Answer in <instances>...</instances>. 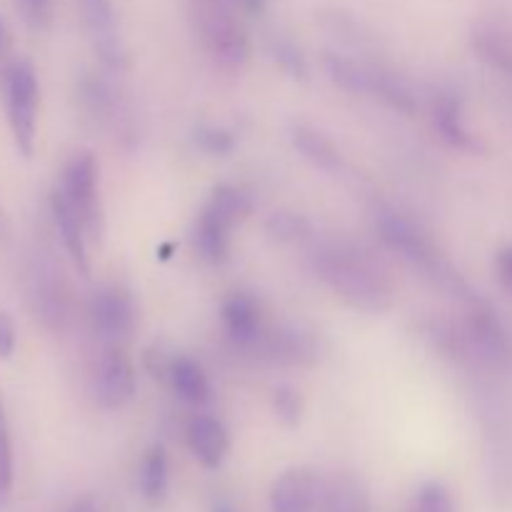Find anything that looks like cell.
<instances>
[{
    "label": "cell",
    "instance_id": "ffe728a7",
    "mask_svg": "<svg viewBox=\"0 0 512 512\" xmlns=\"http://www.w3.org/2000/svg\"><path fill=\"white\" fill-rule=\"evenodd\" d=\"M175 395L188 405H205L210 400V380L205 375L203 365L195 363L193 358L178 355L173 360V368L168 375Z\"/></svg>",
    "mask_w": 512,
    "mask_h": 512
},
{
    "label": "cell",
    "instance_id": "484cf974",
    "mask_svg": "<svg viewBox=\"0 0 512 512\" xmlns=\"http://www.w3.org/2000/svg\"><path fill=\"white\" fill-rule=\"evenodd\" d=\"M270 53H273L275 63L280 65V70H283L288 78L300 80V83L310 78L308 58H305V53L300 50V45H295L290 38H285V35L273 38V43H270Z\"/></svg>",
    "mask_w": 512,
    "mask_h": 512
},
{
    "label": "cell",
    "instance_id": "1f68e13d",
    "mask_svg": "<svg viewBox=\"0 0 512 512\" xmlns=\"http://www.w3.org/2000/svg\"><path fill=\"white\" fill-rule=\"evenodd\" d=\"M495 270H498V278L503 283V288L512 295V245H505L503 250L495 258Z\"/></svg>",
    "mask_w": 512,
    "mask_h": 512
},
{
    "label": "cell",
    "instance_id": "f546056e",
    "mask_svg": "<svg viewBox=\"0 0 512 512\" xmlns=\"http://www.w3.org/2000/svg\"><path fill=\"white\" fill-rule=\"evenodd\" d=\"M18 348V328L13 315L0 310V360H8Z\"/></svg>",
    "mask_w": 512,
    "mask_h": 512
},
{
    "label": "cell",
    "instance_id": "7a4b0ae2",
    "mask_svg": "<svg viewBox=\"0 0 512 512\" xmlns=\"http://www.w3.org/2000/svg\"><path fill=\"white\" fill-rule=\"evenodd\" d=\"M375 228H378L380 240L388 245L393 253H398L410 268H415L418 273H423L425 280L440 288L443 293L453 295V298L463 300L465 305L473 303L478 295L473 293L468 283H465L463 275L453 268L448 258L443 255V250L435 245V240L420 228L415 220H410L408 215L398 213L395 208H385L380 205L375 210Z\"/></svg>",
    "mask_w": 512,
    "mask_h": 512
},
{
    "label": "cell",
    "instance_id": "9c48e42d",
    "mask_svg": "<svg viewBox=\"0 0 512 512\" xmlns=\"http://www.w3.org/2000/svg\"><path fill=\"white\" fill-rule=\"evenodd\" d=\"M250 355L280 365H313L323 355V343L313 330L295 325H268L258 343L248 350Z\"/></svg>",
    "mask_w": 512,
    "mask_h": 512
},
{
    "label": "cell",
    "instance_id": "52a82bcc",
    "mask_svg": "<svg viewBox=\"0 0 512 512\" xmlns=\"http://www.w3.org/2000/svg\"><path fill=\"white\" fill-rule=\"evenodd\" d=\"M28 295L35 315L50 330H63L70 318L68 285L53 258L45 253H35L28 265Z\"/></svg>",
    "mask_w": 512,
    "mask_h": 512
},
{
    "label": "cell",
    "instance_id": "30bf717a",
    "mask_svg": "<svg viewBox=\"0 0 512 512\" xmlns=\"http://www.w3.org/2000/svg\"><path fill=\"white\" fill-rule=\"evenodd\" d=\"M93 393L105 410H120L135 398V370L120 345H105L95 365Z\"/></svg>",
    "mask_w": 512,
    "mask_h": 512
},
{
    "label": "cell",
    "instance_id": "e575fe53",
    "mask_svg": "<svg viewBox=\"0 0 512 512\" xmlns=\"http://www.w3.org/2000/svg\"><path fill=\"white\" fill-rule=\"evenodd\" d=\"M8 53H10V30L8 25L3 23V18H0V63L8 58Z\"/></svg>",
    "mask_w": 512,
    "mask_h": 512
},
{
    "label": "cell",
    "instance_id": "5bb4252c",
    "mask_svg": "<svg viewBox=\"0 0 512 512\" xmlns=\"http://www.w3.org/2000/svg\"><path fill=\"white\" fill-rule=\"evenodd\" d=\"M220 318H223L225 333L233 340L235 348L245 350V353L258 343L260 335L268 328L260 305L245 293H233L230 298H225L223 308H220Z\"/></svg>",
    "mask_w": 512,
    "mask_h": 512
},
{
    "label": "cell",
    "instance_id": "8fae6325",
    "mask_svg": "<svg viewBox=\"0 0 512 512\" xmlns=\"http://www.w3.org/2000/svg\"><path fill=\"white\" fill-rule=\"evenodd\" d=\"M80 10H83L85 28H88L90 43H93L100 63L110 73H120L128 65V48L118 30L113 3L110 0H80Z\"/></svg>",
    "mask_w": 512,
    "mask_h": 512
},
{
    "label": "cell",
    "instance_id": "cb8c5ba5",
    "mask_svg": "<svg viewBox=\"0 0 512 512\" xmlns=\"http://www.w3.org/2000/svg\"><path fill=\"white\" fill-rule=\"evenodd\" d=\"M265 233L278 243H303L313 238V223L293 210H278L265 220Z\"/></svg>",
    "mask_w": 512,
    "mask_h": 512
},
{
    "label": "cell",
    "instance_id": "7c38bea8",
    "mask_svg": "<svg viewBox=\"0 0 512 512\" xmlns=\"http://www.w3.org/2000/svg\"><path fill=\"white\" fill-rule=\"evenodd\" d=\"M323 493V480L310 468H290L270 488V512H313Z\"/></svg>",
    "mask_w": 512,
    "mask_h": 512
},
{
    "label": "cell",
    "instance_id": "e0dca14e",
    "mask_svg": "<svg viewBox=\"0 0 512 512\" xmlns=\"http://www.w3.org/2000/svg\"><path fill=\"white\" fill-rule=\"evenodd\" d=\"M290 140H293L295 150H298L310 165L320 168L323 173H343V153H340L338 145H335L328 135L320 133L318 128H313V125L308 123H293V128H290Z\"/></svg>",
    "mask_w": 512,
    "mask_h": 512
},
{
    "label": "cell",
    "instance_id": "d590c367",
    "mask_svg": "<svg viewBox=\"0 0 512 512\" xmlns=\"http://www.w3.org/2000/svg\"><path fill=\"white\" fill-rule=\"evenodd\" d=\"M10 238V223H8V215H5L3 205H0V243Z\"/></svg>",
    "mask_w": 512,
    "mask_h": 512
},
{
    "label": "cell",
    "instance_id": "603a6c76",
    "mask_svg": "<svg viewBox=\"0 0 512 512\" xmlns=\"http://www.w3.org/2000/svg\"><path fill=\"white\" fill-rule=\"evenodd\" d=\"M203 208H208L210 213L220 215V218L228 220V223L235 228L240 220L250 215V210H253V200H250V195L243 193L238 185L223 183V185H215L208 203H205Z\"/></svg>",
    "mask_w": 512,
    "mask_h": 512
},
{
    "label": "cell",
    "instance_id": "f1b7e54d",
    "mask_svg": "<svg viewBox=\"0 0 512 512\" xmlns=\"http://www.w3.org/2000/svg\"><path fill=\"white\" fill-rule=\"evenodd\" d=\"M410 512H455L453 498L443 483H425L415 495Z\"/></svg>",
    "mask_w": 512,
    "mask_h": 512
},
{
    "label": "cell",
    "instance_id": "83f0119b",
    "mask_svg": "<svg viewBox=\"0 0 512 512\" xmlns=\"http://www.w3.org/2000/svg\"><path fill=\"white\" fill-rule=\"evenodd\" d=\"M193 140L208 155H228L235 148L233 130L220 128V125H200V128H195Z\"/></svg>",
    "mask_w": 512,
    "mask_h": 512
},
{
    "label": "cell",
    "instance_id": "ba28073f",
    "mask_svg": "<svg viewBox=\"0 0 512 512\" xmlns=\"http://www.w3.org/2000/svg\"><path fill=\"white\" fill-rule=\"evenodd\" d=\"M88 318L95 335L105 345H120L133 335L138 313L128 290L120 285H103L93 293L88 305Z\"/></svg>",
    "mask_w": 512,
    "mask_h": 512
},
{
    "label": "cell",
    "instance_id": "3957f363",
    "mask_svg": "<svg viewBox=\"0 0 512 512\" xmlns=\"http://www.w3.org/2000/svg\"><path fill=\"white\" fill-rule=\"evenodd\" d=\"M193 28L210 58L223 68H240L250 55V40L233 0H188Z\"/></svg>",
    "mask_w": 512,
    "mask_h": 512
},
{
    "label": "cell",
    "instance_id": "8992f818",
    "mask_svg": "<svg viewBox=\"0 0 512 512\" xmlns=\"http://www.w3.org/2000/svg\"><path fill=\"white\" fill-rule=\"evenodd\" d=\"M78 98L83 108L88 110L90 118H95L103 128H108L120 143L130 145L138 140L133 110H130L123 93L115 90V85L108 78L93 73L85 75L78 85Z\"/></svg>",
    "mask_w": 512,
    "mask_h": 512
},
{
    "label": "cell",
    "instance_id": "ac0fdd59",
    "mask_svg": "<svg viewBox=\"0 0 512 512\" xmlns=\"http://www.w3.org/2000/svg\"><path fill=\"white\" fill-rule=\"evenodd\" d=\"M323 68L338 88L348 90L353 95H375L380 70L378 65L358 63V60L345 58V55L338 53H325Z\"/></svg>",
    "mask_w": 512,
    "mask_h": 512
},
{
    "label": "cell",
    "instance_id": "d6a6232c",
    "mask_svg": "<svg viewBox=\"0 0 512 512\" xmlns=\"http://www.w3.org/2000/svg\"><path fill=\"white\" fill-rule=\"evenodd\" d=\"M65 512H100L98 503H95V498H90V495H85V498H78L73 505H70Z\"/></svg>",
    "mask_w": 512,
    "mask_h": 512
},
{
    "label": "cell",
    "instance_id": "9a60e30c",
    "mask_svg": "<svg viewBox=\"0 0 512 512\" xmlns=\"http://www.w3.org/2000/svg\"><path fill=\"white\" fill-rule=\"evenodd\" d=\"M185 438H188L190 453L195 455L200 465L215 470L225 463L230 450V435L228 428L220 423L213 415H195L188 423L185 430Z\"/></svg>",
    "mask_w": 512,
    "mask_h": 512
},
{
    "label": "cell",
    "instance_id": "2e32d148",
    "mask_svg": "<svg viewBox=\"0 0 512 512\" xmlns=\"http://www.w3.org/2000/svg\"><path fill=\"white\" fill-rule=\"evenodd\" d=\"M433 125L450 148L465 150V153H480L483 150V143L478 140V135L470 133L468 123H465L463 100L458 95L443 93L435 98Z\"/></svg>",
    "mask_w": 512,
    "mask_h": 512
},
{
    "label": "cell",
    "instance_id": "4dcf8cb0",
    "mask_svg": "<svg viewBox=\"0 0 512 512\" xmlns=\"http://www.w3.org/2000/svg\"><path fill=\"white\" fill-rule=\"evenodd\" d=\"M20 8H23L25 20L35 28H43L48 25L50 15H53V0H20Z\"/></svg>",
    "mask_w": 512,
    "mask_h": 512
},
{
    "label": "cell",
    "instance_id": "d6986e66",
    "mask_svg": "<svg viewBox=\"0 0 512 512\" xmlns=\"http://www.w3.org/2000/svg\"><path fill=\"white\" fill-rule=\"evenodd\" d=\"M473 50L495 73L512 80V35L495 25H480L473 33Z\"/></svg>",
    "mask_w": 512,
    "mask_h": 512
},
{
    "label": "cell",
    "instance_id": "4fadbf2b",
    "mask_svg": "<svg viewBox=\"0 0 512 512\" xmlns=\"http://www.w3.org/2000/svg\"><path fill=\"white\" fill-rule=\"evenodd\" d=\"M50 218H53L55 233H58L60 243H63L65 255L70 258L73 268L78 270V275L88 278L90 275V258H88V230H85L83 220L78 218L73 208L68 205V200L58 193V188L50 195Z\"/></svg>",
    "mask_w": 512,
    "mask_h": 512
},
{
    "label": "cell",
    "instance_id": "d4e9b609",
    "mask_svg": "<svg viewBox=\"0 0 512 512\" xmlns=\"http://www.w3.org/2000/svg\"><path fill=\"white\" fill-rule=\"evenodd\" d=\"M15 485V453L13 438H10L8 413H5L3 393H0V508L8 505Z\"/></svg>",
    "mask_w": 512,
    "mask_h": 512
},
{
    "label": "cell",
    "instance_id": "6da1fadb",
    "mask_svg": "<svg viewBox=\"0 0 512 512\" xmlns=\"http://www.w3.org/2000/svg\"><path fill=\"white\" fill-rule=\"evenodd\" d=\"M310 265L328 288L363 313H385L393 305V283L385 270L345 240H320L310 248Z\"/></svg>",
    "mask_w": 512,
    "mask_h": 512
},
{
    "label": "cell",
    "instance_id": "836d02e7",
    "mask_svg": "<svg viewBox=\"0 0 512 512\" xmlns=\"http://www.w3.org/2000/svg\"><path fill=\"white\" fill-rule=\"evenodd\" d=\"M233 3L238 5L240 10H245V13L260 15L265 10V5H268V0H233Z\"/></svg>",
    "mask_w": 512,
    "mask_h": 512
},
{
    "label": "cell",
    "instance_id": "4316f807",
    "mask_svg": "<svg viewBox=\"0 0 512 512\" xmlns=\"http://www.w3.org/2000/svg\"><path fill=\"white\" fill-rule=\"evenodd\" d=\"M273 410L275 418L285 425V428H298L303 420V398L290 385H278L273 393Z\"/></svg>",
    "mask_w": 512,
    "mask_h": 512
},
{
    "label": "cell",
    "instance_id": "5b68a950",
    "mask_svg": "<svg viewBox=\"0 0 512 512\" xmlns=\"http://www.w3.org/2000/svg\"><path fill=\"white\" fill-rule=\"evenodd\" d=\"M58 193L68 200L70 208L83 220L90 238H103L105 215L103 200H100V170L98 160L90 150H80L65 163Z\"/></svg>",
    "mask_w": 512,
    "mask_h": 512
},
{
    "label": "cell",
    "instance_id": "277c9868",
    "mask_svg": "<svg viewBox=\"0 0 512 512\" xmlns=\"http://www.w3.org/2000/svg\"><path fill=\"white\" fill-rule=\"evenodd\" d=\"M5 113H8L10 133L15 148L23 158L35 153L38 143V110H40V83L35 68L28 60H10L3 78Z\"/></svg>",
    "mask_w": 512,
    "mask_h": 512
},
{
    "label": "cell",
    "instance_id": "44dd1931",
    "mask_svg": "<svg viewBox=\"0 0 512 512\" xmlns=\"http://www.w3.org/2000/svg\"><path fill=\"white\" fill-rule=\"evenodd\" d=\"M230 230L233 225L225 223L220 215L210 213L208 208L200 210L198 225H195V243H198L200 255L215 265L225 263L230 255Z\"/></svg>",
    "mask_w": 512,
    "mask_h": 512
},
{
    "label": "cell",
    "instance_id": "8d00e7d4",
    "mask_svg": "<svg viewBox=\"0 0 512 512\" xmlns=\"http://www.w3.org/2000/svg\"><path fill=\"white\" fill-rule=\"evenodd\" d=\"M210 512H238V510H235V505L230 503V500L218 498V500H215V503H213V510H210Z\"/></svg>",
    "mask_w": 512,
    "mask_h": 512
},
{
    "label": "cell",
    "instance_id": "7402d4cb",
    "mask_svg": "<svg viewBox=\"0 0 512 512\" xmlns=\"http://www.w3.org/2000/svg\"><path fill=\"white\" fill-rule=\"evenodd\" d=\"M168 480H170V468H168V453L160 443H155L153 448L145 453L143 463H140V493H143L145 503L160 505L168 495Z\"/></svg>",
    "mask_w": 512,
    "mask_h": 512
}]
</instances>
